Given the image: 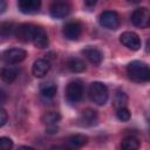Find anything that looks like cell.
<instances>
[{
  "mask_svg": "<svg viewBox=\"0 0 150 150\" xmlns=\"http://www.w3.org/2000/svg\"><path fill=\"white\" fill-rule=\"evenodd\" d=\"M67 67L73 73H82L86 70V63L79 57H70L67 61Z\"/></svg>",
  "mask_w": 150,
  "mask_h": 150,
  "instance_id": "ac0fdd59",
  "label": "cell"
},
{
  "mask_svg": "<svg viewBox=\"0 0 150 150\" xmlns=\"http://www.w3.org/2000/svg\"><path fill=\"white\" fill-rule=\"evenodd\" d=\"M13 141L8 137H0V150H9L13 148Z\"/></svg>",
  "mask_w": 150,
  "mask_h": 150,
  "instance_id": "cb8c5ba5",
  "label": "cell"
},
{
  "mask_svg": "<svg viewBox=\"0 0 150 150\" xmlns=\"http://www.w3.org/2000/svg\"><path fill=\"white\" fill-rule=\"evenodd\" d=\"M89 97L97 105L105 104L109 97L107 86L102 82H93L89 87Z\"/></svg>",
  "mask_w": 150,
  "mask_h": 150,
  "instance_id": "7a4b0ae2",
  "label": "cell"
},
{
  "mask_svg": "<svg viewBox=\"0 0 150 150\" xmlns=\"http://www.w3.org/2000/svg\"><path fill=\"white\" fill-rule=\"evenodd\" d=\"M34 28H35V26L30 25V23H23V25L19 26L18 28H15V35H16L18 40H20L22 42H32Z\"/></svg>",
  "mask_w": 150,
  "mask_h": 150,
  "instance_id": "4fadbf2b",
  "label": "cell"
},
{
  "mask_svg": "<svg viewBox=\"0 0 150 150\" xmlns=\"http://www.w3.org/2000/svg\"><path fill=\"white\" fill-rule=\"evenodd\" d=\"M97 122H98V114L96 110H94L91 108L84 109L77 118V124L81 127H84V128L94 127L97 124Z\"/></svg>",
  "mask_w": 150,
  "mask_h": 150,
  "instance_id": "52a82bcc",
  "label": "cell"
},
{
  "mask_svg": "<svg viewBox=\"0 0 150 150\" xmlns=\"http://www.w3.org/2000/svg\"><path fill=\"white\" fill-rule=\"evenodd\" d=\"M82 34V26L80 22L77 21H71L68 22L64 27H63V35L66 36V39L68 40H77Z\"/></svg>",
  "mask_w": 150,
  "mask_h": 150,
  "instance_id": "8fae6325",
  "label": "cell"
},
{
  "mask_svg": "<svg viewBox=\"0 0 150 150\" xmlns=\"http://www.w3.org/2000/svg\"><path fill=\"white\" fill-rule=\"evenodd\" d=\"M129 2H131V4H138L141 0H128Z\"/></svg>",
  "mask_w": 150,
  "mask_h": 150,
  "instance_id": "f1b7e54d",
  "label": "cell"
},
{
  "mask_svg": "<svg viewBox=\"0 0 150 150\" xmlns=\"http://www.w3.org/2000/svg\"><path fill=\"white\" fill-rule=\"evenodd\" d=\"M82 53L88 59V61L95 66H100L103 60V54L95 47H86Z\"/></svg>",
  "mask_w": 150,
  "mask_h": 150,
  "instance_id": "9a60e30c",
  "label": "cell"
},
{
  "mask_svg": "<svg viewBox=\"0 0 150 150\" xmlns=\"http://www.w3.org/2000/svg\"><path fill=\"white\" fill-rule=\"evenodd\" d=\"M27 56V53L26 50L21 49V48H9L7 49L2 57H4V61L7 63V64H15V63H20L22 62Z\"/></svg>",
  "mask_w": 150,
  "mask_h": 150,
  "instance_id": "9c48e42d",
  "label": "cell"
},
{
  "mask_svg": "<svg viewBox=\"0 0 150 150\" xmlns=\"http://www.w3.org/2000/svg\"><path fill=\"white\" fill-rule=\"evenodd\" d=\"M114 107L117 109V108H121V107H127V103H128V96L124 91H116L115 96H114Z\"/></svg>",
  "mask_w": 150,
  "mask_h": 150,
  "instance_id": "7402d4cb",
  "label": "cell"
},
{
  "mask_svg": "<svg viewBox=\"0 0 150 150\" xmlns=\"http://www.w3.org/2000/svg\"><path fill=\"white\" fill-rule=\"evenodd\" d=\"M7 9V0H0V14L5 13Z\"/></svg>",
  "mask_w": 150,
  "mask_h": 150,
  "instance_id": "484cf974",
  "label": "cell"
},
{
  "mask_svg": "<svg viewBox=\"0 0 150 150\" xmlns=\"http://www.w3.org/2000/svg\"><path fill=\"white\" fill-rule=\"evenodd\" d=\"M6 100H7V94H6V91L2 90V89H0V103H5Z\"/></svg>",
  "mask_w": 150,
  "mask_h": 150,
  "instance_id": "4316f807",
  "label": "cell"
},
{
  "mask_svg": "<svg viewBox=\"0 0 150 150\" xmlns=\"http://www.w3.org/2000/svg\"><path fill=\"white\" fill-rule=\"evenodd\" d=\"M71 6L69 0H53L49 7V13L54 19H63L70 13Z\"/></svg>",
  "mask_w": 150,
  "mask_h": 150,
  "instance_id": "277c9868",
  "label": "cell"
},
{
  "mask_svg": "<svg viewBox=\"0 0 150 150\" xmlns=\"http://www.w3.org/2000/svg\"><path fill=\"white\" fill-rule=\"evenodd\" d=\"M56 90H57V87L54 82L52 81H48V82H43L41 86H40V93L41 95L45 97V98H53L56 94Z\"/></svg>",
  "mask_w": 150,
  "mask_h": 150,
  "instance_id": "2e32d148",
  "label": "cell"
},
{
  "mask_svg": "<svg viewBox=\"0 0 150 150\" xmlns=\"http://www.w3.org/2000/svg\"><path fill=\"white\" fill-rule=\"evenodd\" d=\"M18 74H19V71H18V69H16L15 67H13V66H7V67H5V68L1 70V79H2V81L6 82V83H12V82H14L15 79L18 77Z\"/></svg>",
  "mask_w": 150,
  "mask_h": 150,
  "instance_id": "e0dca14e",
  "label": "cell"
},
{
  "mask_svg": "<svg viewBox=\"0 0 150 150\" xmlns=\"http://www.w3.org/2000/svg\"><path fill=\"white\" fill-rule=\"evenodd\" d=\"M32 42L36 48L43 49L48 46L49 40H48V35L46 33V30L42 27H38L35 26L34 28V33H33V38H32Z\"/></svg>",
  "mask_w": 150,
  "mask_h": 150,
  "instance_id": "7c38bea8",
  "label": "cell"
},
{
  "mask_svg": "<svg viewBox=\"0 0 150 150\" xmlns=\"http://www.w3.org/2000/svg\"><path fill=\"white\" fill-rule=\"evenodd\" d=\"M18 7L23 14H35L41 8V0H18Z\"/></svg>",
  "mask_w": 150,
  "mask_h": 150,
  "instance_id": "30bf717a",
  "label": "cell"
},
{
  "mask_svg": "<svg viewBox=\"0 0 150 150\" xmlns=\"http://www.w3.org/2000/svg\"><path fill=\"white\" fill-rule=\"evenodd\" d=\"M130 111L127 107H121L116 109V117L122 122H128L130 120Z\"/></svg>",
  "mask_w": 150,
  "mask_h": 150,
  "instance_id": "603a6c76",
  "label": "cell"
},
{
  "mask_svg": "<svg viewBox=\"0 0 150 150\" xmlns=\"http://www.w3.org/2000/svg\"><path fill=\"white\" fill-rule=\"evenodd\" d=\"M120 41L130 50H138L142 46L141 38L135 32H124L120 36Z\"/></svg>",
  "mask_w": 150,
  "mask_h": 150,
  "instance_id": "ba28073f",
  "label": "cell"
},
{
  "mask_svg": "<svg viewBox=\"0 0 150 150\" xmlns=\"http://www.w3.org/2000/svg\"><path fill=\"white\" fill-rule=\"evenodd\" d=\"M61 121V115L56 111H49V112H46L43 116H42V122L49 127V125H57V123Z\"/></svg>",
  "mask_w": 150,
  "mask_h": 150,
  "instance_id": "ffe728a7",
  "label": "cell"
},
{
  "mask_svg": "<svg viewBox=\"0 0 150 150\" xmlns=\"http://www.w3.org/2000/svg\"><path fill=\"white\" fill-rule=\"evenodd\" d=\"M67 141H68V144L70 148H82L84 144H87L88 137L84 135H81V134H76V135L70 136Z\"/></svg>",
  "mask_w": 150,
  "mask_h": 150,
  "instance_id": "d6986e66",
  "label": "cell"
},
{
  "mask_svg": "<svg viewBox=\"0 0 150 150\" xmlns=\"http://www.w3.org/2000/svg\"><path fill=\"white\" fill-rule=\"evenodd\" d=\"M131 22L138 28H148L150 25V12L146 7H141L131 14Z\"/></svg>",
  "mask_w": 150,
  "mask_h": 150,
  "instance_id": "8992f818",
  "label": "cell"
},
{
  "mask_svg": "<svg viewBox=\"0 0 150 150\" xmlns=\"http://www.w3.org/2000/svg\"><path fill=\"white\" fill-rule=\"evenodd\" d=\"M83 96V84L80 80L70 81L66 88V98L69 103L74 104L81 101Z\"/></svg>",
  "mask_w": 150,
  "mask_h": 150,
  "instance_id": "3957f363",
  "label": "cell"
},
{
  "mask_svg": "<svg viewBox=\"0 0 150 150\" xmlns=\"http://www.w3.org/2000/svg\"><path fill=\"white\" fill-rule=\"evenodd\" d=\"M50 69V63L46 59H38L34 61L32 67V74L35 77H43Z\"/></svg>",
  "mask_w": 150,
  "mask_h": 150,
  "instance_id": "5bb4252c",
  "label": "cell"
},
{
  "mask_svg": "<svg viewBox=\"0 0 150 150\" xmlns=\"http://www.w3.org/2000/svg\"><path fill=\"white\" fill-rule=\"evenodd\" d=\"M121 146L124 150H136L139 148V142L135 136H125L122 139Z\"/></svg>",
  "mask_w": 150,
  "mask_h": 150,
  "instance_id": "44dd1931",
  "label": "cell"
},
{
  "mask_svg": "<svg viewBox=\"0 0 150 150\" xmlns=\"http://www.w3.org/2000/svg\"><path fill=\"white\" fill-rule=\"evenodd\" d=\"M7 120H8V115H7L6 110L2 107H0V128L7 123Z\"/></svg>",
  "mask_w": 150,
  "mask_h": 150,
  "instance_id": "d4e9b609",
  "label": "cell"
},
{
  "mask_svg": "<svg viewBox=\"0 0 150 150\" xmlns=\"http://www.w3.org/2000/svg\"><path fill=\"white\" fill-rule=\"evenodd\" d=\"M127 74L134 82H148L150 79V69L142 61H131L127 67Z\"/></svg>",
  "mask_w": 150,
  "mask_h": 150,
  "instance_id": "6da1fadb",
  "label": "cell"
},
{
  "mask_svg": "<svg viewBox=\"0 0 150 150\" xmlns=\"http://www.w3.org/2000/svg\"><path fill=\"white\" fill-rule=\"evenodd\" d=\"M98 22L107 29H117L120 27V15L115 11H104L98 18Z\"/></svg>",
  "mask_w": 150,
  "mask_h": 150,
  "instance_id": "5b68a950",
  "label": "cell"
},
{
  "mask_svg": "<svg viewBox=\"0 0 150 150\" xmlns=\"http://www.w3.org/2000/svg\"><path fill=\"white\" fill-rule=\"evenodd\" d=\"M84 1V4L88 6V7H91V6H94L96 2H97V0H83Z\"/></svg>",
  "mask_w": 150,
  "mask_h": 150,
  "instance_id": "83f0119b",
  "label": "cell"
}]
</instances>
